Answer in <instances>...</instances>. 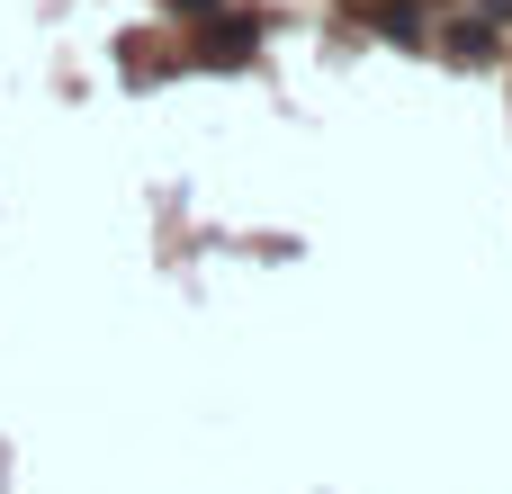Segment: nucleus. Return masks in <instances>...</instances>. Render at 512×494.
<instances>
[{
  "mask_svg": "<svg viewBox=\"0 0 512 494\" xmlns=\"http://www.w3.org/2000/svg\"><path fill=\"white\" fill-rule=\"evenodd\" d=\"M171 9H180V18H216L225 0H171Z\"/></svg>",
  "mask_w": 512,
  "mask_h": 494,
  "instance_id": "nucleus-3",
  "label": "nucleus"
},
{
  "mask_svg": "<svg viewBox=\"0 0 512 494\" xmlns=\"http://www.w3.org/2000/svg\"><path fill=\"white\" fill-rule=\"evenodd\" d=\"M252 36H261V27H252V18H216V27H207V45H198V54H207V63H243V54H252Z\"/></svg>",
  "mask_w": 512,
  "mask_h": 494,
  "instance_id": "nucleus-1",
  "label": "nucleus"
},
{
  "mask_svg": "<svg viewBox=\"0 0 512 494\" xmlns=\"http://www.w3.org/2000/svg\"><path fill=\"white\" fill-rule=\"evenodd\" d=\"M450 54H459V63H495V36H486V27H459Z\"/></svg>",
  "mask_w": 512,
  "mask_h": 494,
  "instance_id": "nucleus-2",
  "label": "nucleus"
}]
</instances>
